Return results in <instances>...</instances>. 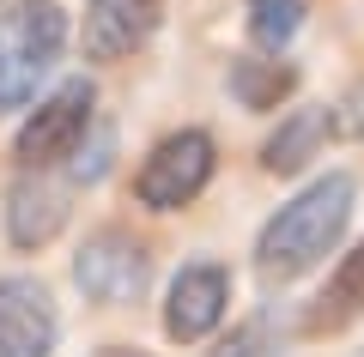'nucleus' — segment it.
Returning <instances> with one entry per match:
<instances>
[{
	"label": "nucleus",
	"instance_id": "2",
	"mask_svg": "<svg viewBox=\"0 0 364 357\" xmlns=\"http://www.w3.org/2000/svg\"><path fill=\"white\" fill-rule=\"evenodd\" d=\"M67 49V13L55 0H13L0 13V115L31 109L37 85Z\"/></svg>",
	"mask_w": 364,
	"mask_h": 357
},
{
	"label": "nucleus",
	"instance_id": "12",
	"mask_svg": "<svg viewBox=\"0 0 364 357\" xmlns=\"http://www.w3.org/2000/svg\"><path fill=\"white\" fill-rule=\"evenodd\" d=\"M225 85H231L237 109L267 115V109H279V103L298 91V67L291 61H267V55H237L231 73H225Z\"/></svg>",
	"mask_w": 364,
	"mask_h": 357
},
{
	"label": "nucleus",
	"instance_id": "5",
	"mask_svg": "<svg viewBox=\"0 0 364 357\" xmlns=\"http://www.w3.org/2000/svg\"><path fill=\"white\" fill-rule=\"evenodd\" d=\"M73 285L104 309H128L152 285V248L122 224L91 230L85 243H79V255H73Z\"/></svg>",
	"mask_w": 364,
	"mask_h": 357
},
{
	"label": "nucleus",
	"instance_id": "15",
	"mask_svg": "<svg viewBox=\"0 0 364 357\" xmlns=\"http://www.w3.org/2000/svg\"><path fill=\"white\" fill-rule=\"evenodd\" d=\"M109 152H116V133L109 128H91L85 133V145H79V164H73V182H104V170H109Z\"/></svg>",
	"mask_w": 364,
	"mask_h": 357
},
{
	"label": "nucleus",
	"instance_id": "9",
	"mask_svg": "<svg viewBox=\"0 0 364 357\" xmlns=\"http://www.w3.org/2000/svg\"><path fill=\"white\" fill-rule=\"evenodd\" d=\"M164 25V0H85V25H79V49L85 61H128Z\"/></svg>",
	"mask_w": 364,
	"mask_h": 357
},
{
	"label": "nucleus",
	"instance_id": "10",
	"mask_svg": "<svg viewBox=\"0 0 364 357\" xmlns=\"http://www.w3.org/2000/svg\"><path fill=\"white\" fill-rule=\"evenodd\" d=\"M334 140V121H328V103H310V109H291L279 128L261 145V170L267 176H298L310 170V158H322V145Z\"/></svg>",
	"mask_w": 364,
	"mask_h": 357
},
{
	"label": "nucleus",
	"instance_id": "11",
	"mask_svg": "<svg viewBox=\"0 0 364 357\" xmlns=\"http://www.w3.org/2000/svg\"><path fill=\"white\" fill-rule=\"evenodd\" d=\"M364 315V243L352 255H340V267L328 273V285L316 291V303L304 309V333H340Z\"/></svg>",
	"mask_w": 364,
	"mask_h": 357
},
{
	"label": "nucleus",
	"instance_id": "4",
	"mask_svg": "<svg viewBox=\"0 0 364 357\" xmlns=\"http://www.w3.org/2000/svg\"><path fill=\"white\" fill-rule=\"evenodd\" d=\"M91 128H97V91H91V79L55 85L49 97L18 121V133H13L18 170H55L61 158H73L79 145H85Z\"/></svg>",
	"mask_w": 364,
	"mask_h": 357
},
{
	"label": "nucleus",
	"instance_id": "14",
	"mask_svg": "<svg viewBox=\"0 0 364 357\" xmlns=\"http://www.w3.org/2000/svg\"><path fill=\"white\" fill-rule=\"evenodd\" d=\"M304 13H310L304 0H249V43L267 49V55H279L304 31Z\"/></svg>",
	"mask_w": 364,
	"mask_h": 357
},
{
	"label": "nucleus",
	"instance_id": "16",
	"mask_svg": "<svg viewBox=\"0 0 364 357\" xmlns=\"http://www.w3.org/2000/svg\"><path fill=\"white\" fill-rule=\"evenodd\" d=\"M328 121H334V140H364V79L328 103Z\"/></svg>",
	"mask_w": 364,
	"mask_h": 357
},
{
	"label": "nucleus",
	"instance_id": "8",
	"mask_svg": "<svg viewBox=\"0 0 364 357\" xmlns=\"http://www.w3.org/2000/svg\"><path fill=\"white\" fill-rule=\"evenodd\" d=\"M61 339V315L43 279L6 273L0 279V357H49Z\"/></svg>",
	"mask_w": 364,
	"mask_h": 357
},
{
	"label": "nucleus",
	"instance_id": "18",
	"mask_svg": "<svg viewBox=\"0 0 364 357\" xmlns=\"http://www.w3.org/2000/svg\"><path fill=\"white\" fill-rule=\"evenodd\" d=\"M358 357H364V351H358Z\"/></svg>",
	"mask_w": 364,
	"mask_h": 357
},
{
	"label": "nucleus",
	"instance_id": "1",
	"mask_svg": "<svg viewBox=\"0 0 364 357\" xmlns=\"http://www.w3.org/2000/svg\"><path fill=\"white\" fill-rule=\"evenodd\" d=\"M352 206H358V182H352L346 170H328L310 188H298L267 224H261L255 273L267 285H298L304 273H316L340 248V236H346V224H352Z\"/></svg>",
	"mask_w": 364,
	"mask_h": 357
},
{
	"label": "nucleus",
	"instance_id": "7",
	"mask_svg": "<svg viewBox=\"0 0 364 357\" xmlns=\"http://www.w3.org/2000/svg\"><path fill=\"white\" fill-rule=\"evenodd\" d=\"M231 315V273L219 260H188L164 291V333L176 345L207 339L219 321Z\"/></svg>",
	"mask_w": 364,
	"mask_h": 357
},
{
	"label": "nucleus",
	"instance_id": "13",
	"mask_svg": "<svg viewBox=\"0 0 364 357\" xmlns=\"http://www.w3.org/2000/svg\"><path fill=\"white\" fill-rule=\"evenodd\" d=\"M279 351H286V321H279V309H255V315L237 321L207 357H279Z\"/></svg>",
	"mask_w": 364,
	"mask_h": 357
},
{
	"label": "nucleus",
	"instance_id": "3",
	"mask_svg": "<svg viewBox=\"0 0 364 357\" xmlns=\"http://www.w3.org/2000/svg\"><path fill=\"white\" fill-rule=\"evenodd\" d=\"M213 170H219V145H213L207 128L164 133L134 170V200L146 212H182V206H195L207 194Z\"/></svg>",
	"mask_w": 364,
	"mask_h": 357
},
{
	"label": "nucleus",
	"instance_id": "17",
	"mask_svg": "<svg viewBox=\"0 0 364 357\" xmlns=\"http://www.w3.org/2000/svg\"><path fill=\"white\" fill-rule=\"evenodd\" d=\"M97 357H152V351H140V345H104Z\"/></svg>",
	"mask_w": 364,
	"mask_h": 357
},
{
	"label": "nucleus",
	"instance_id": "6",
	"mask_svg": "<svg viewBox=\"0 0 364 357\" xmlns=\"http://www.w3.org/2000/svg\"><path fill=\"white\" fill-rule=\"evenodd\" d=\"M67 218H73V182L49 176V170H18L13 176V188H6V236H13V248H25V255L49 248L67 230Z\"/></svg>",
	"mask_w": 364,
	"mask_h": 357
}]
</instances>
